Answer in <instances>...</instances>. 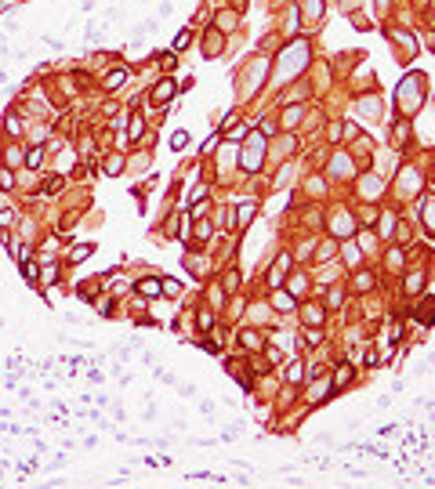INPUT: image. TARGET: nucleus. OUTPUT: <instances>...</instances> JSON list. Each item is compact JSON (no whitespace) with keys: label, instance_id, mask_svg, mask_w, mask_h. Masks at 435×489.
<instances>
[{"label":"nucleus","instance_id":"obj_14","mask_svg":"<svg viewBox=\"0 0 435 489\" xmlns=\"http://www.w3.org/2000/svg\"><path fill=\"white\" fill-rule=\"evenodd\" d=\"M356 287H359V290H370V287H374V275H370V272H363V275L356 279Z\"/></svg>","mask_w":435,"mask_h":489},{"label":"nucleus","instance_id":"obj_12","mask_svg":"<svg viewBox=\"0 0 435 489\" xmlns=\"http://www.w3.org/2000/svg\"><path fill=\"white\" fill-rule=\"evenodd\" d=\"M120 84H124V73H109L105 76V91H116Z\"/></svg>","mask_w":435,"mask_h":489},{"label":"nucleus","instance_id":"obj_16","mask_svg":"<svg viewBox=\"0 0 435 489\" xmlns=\"http://www.w3.org/2000/svg\"><path fill=\"white\" fill-rule=\"evenodd\" d=\"M40 160H44V149H33V152H29V160H26V163H29V167L36 171V167H40Z\"/></svg>","mask_w":435,"mask_h":489},{"label":"nucleus","instance_id":"obj_20","mask_svg":"<svg viewBox=\"0 0 435 489\" xmlns=\"http://www.w3.org/2000/svg\"><path fill=\"white\" fill-rule=\"evenodd\" d=\"M406 287H410V293H417V287H421V275H417V272H413V275H410V279H406Z\"/></svg>","mask_w":435,"mask_h":489},{"label":"nucleus","instance_id":"obj_18","mask_svg":"<svg viewBox=\"0 0 435 489\" xmlns=\"http://www.w3.org/2000/svg\"><path fill=\"white\" fill-rule=\"evenodd\" d=\"M156 58H160V62H163V69H174V62H178V58H174V54H171V51H163V54H156Z\"/></svg>","mask_w":435,"mask_h":489},{"label":"nucleus","instance_id":"obj_17","mask_svg":"<svg viewBox=\"0 0 435 489\" xmlns=\"http://www.w3.org/2000/svg\"><path fill=\"white\" fill-rule=\"evenodd\" d=\"M203 352H207V355H221V344H218V341H203Z\"/></svg>","mask_w":435,"mask_h":489},{"label":"nucleus","instance_id":"obj_11","mask_svg":"<svg viewBox=\"0 0 435 489\" xmlns=\"http://www.w3.org/2000/svg\"><path fill=\"white\" fill-rule=\"evenodd\" d=\"M388 269H403V250H399V246L388 250Z\"/></svg>","mask_w":435,"mask_h":489},{"label":"nucleus","instance_id":"obj_1","mask_svg":"<svg viewBox=\"0 0 435 489\" xmlns=\"http://www.w3.org/2000/svg\"><path fill=\"white\" fill-rule=\"evenodd\" d=\"M171 98H174V84H171V80H160V84L153 87V101H156V105H163V101H171Z\"/></svg>","mask_w":435,"mask_h":489},{"label":"nucleus","instance_id":"obj_4","mask_svg":"<svg viewBox=\"0 0 435 489\" xmlns=\"http://www.w3.org/2000/svg\"><path fill=\"white\" fill-rule=\"evenodd\" d=\"M138 293H142V297H156V293H160V279H142L138 283Z\"/></svg>","mask_w":435,"mask_h":489},{"label":"nucleus","instance_id":"obj_19","mask_svg":"<svg viewBox=\"0 0 435 489\" xmlns=\"http://www.w3.org/2000/svg\"><path fill=\"white\" fill-rule=\"evenodd\" d=\"M200 326L210 330V326H214V316H210V312H200Z\"/></svg>","mask_w":435,"mask_h":489},{"label":"nucleus","instance_id":"obj_21","mask_svg":"<svg viewBox=\"0 0 435 489\" xmlns=\"http://www.w3.org/2000/svg\"><path fill=\"white\" fill-rule=\"evenodd\" d=\"M305 341H308V344H319L323 337H319V330H308V334H305Z\"/></svg>","mask_w":435,"mask_h":489},{"label":"nucleus","instance_id":"obj_8","mask_svg":"<svg viewBox=\"0 0 435 489\" xmlns=\"http://www.w3.org/2000/svg\"><path fill=\"white\" fill-rule=\"evenodd\" d=\"M218 51H221V36H218V33H210V36H207V58H214Z\"/></svg>","mask_w":435,"mask_h":489},{"label":"nucleus","instance_id":"obj_7","mask_svg":"<svg viewBox=\"0 0 435 489\" xmlns=\"http://www.w3.org/2000/svg\"><path fill=\"white\" fill-rule=\"evenodd\" d=\"M192 36H196V33H192L189 25H185V29L178 33V40H174V48H178V51H181V48H189V44H192Z\"/></svg>","mask_w":435,"mask_h":489},{"label":"nucleus","instance_id":"obj_6","mask_svg":"<svg viewBox=\"0 0 435 489\" xmlns=\"http://www.w3.org/2000/svg\"><path fill=\"white\" fill-rule=\"evenodd\" d=\"M0 189H4V192H11V189H15V174L7 171V167H0Z\"/></svg>","mask_w":435,"mask_h":489},{"label":"nucleus","instance_id":"obj_13","mask_svg":"<svg viewBox=\"0 0 435 489\" xmlns=\"http://www.w3.org/2000/svg\"><path fill=\"white\" fill-rule=\"evenodd\" d=\"M185 142H189V134H185V131H178V134L171 138V149H174V152H181V149H185Z\"/></svg>","mask_w":435,"mask_h":489},{"label":"nucleus","instance_id":"obj_9","mask_svg":"<svg viewBox=\"0 0 435 489\" xmlns=\"http://www.w3.org/2000/svg\"><path fill=\"white\" fill-rule=\"evenodd\" d=\"M345 384H352V366H337V384L334 388H345Z\"/></svg>","mask_w":435,"mask_h":489},{"label":"nucleus","instance_id":"obj_23","mask_svg":"<svg viewBox=\"0 0 435 489\" xmlns=\"http://www.w3.org/2000/svg\"><path fill=\"white\" fill-rule=\"evenodd\" d=\"M272 301H276V304H280V308H290V304H294L290 297H283V293H276V297H272Z\"/></svg>","mask_w":435,"mask_h":489},{"label":"nucleus","instance_id":"obj_22","mask_svg":"<svg viewBox=\"0 0 435 489\" xmlns=\"http://www.w3.org/2000/svg\"><path fill=\"white\" fill-rule=\"evenodd\" d=\"M308 290V279H294V293H305Z\"/></svg>","mask_w":435,"mask_h":489},{"label":"nucleus","instance_id":"obj_24","mask_svg":"<svg viewBox=\"0 0 435 489\" xmlns=\"http://www.w3.org/2000/svg\"><path fill=\"white\" fill-rule=\"evenodd\" d=\"M11 4H15V0H0V11H7V7H11Z\"/></svg>","mask_w":435,"mask_h":489},{"label":"nucleus","instance_id":"obj_15","mask_svg":"<svg viewBox=\"0 0 435 489\" xmlns=\"http://www.w3.org/2000/svg\"><path fill=\"white\" fill-rule=\"evenodd\" d=\"M286 377H290V381H294V384H301V381H305V377H301V363H294V366H290V370H286Z\"/></svg>","mask_w":435,"mask_h":489},{"label":"nucleus","instance_id":"obj_3","mask_svg":"<svg viewBox=\"0 0 435 489\" xmlns=\"http://www.w3.org/2000/svg\"><path fill=\"white\" fill-rule=\"evenodd\" d=\"M254 214H257V203H254V199L239 203V214H236V225H247V221H251Z\"/></svg>","mask_w":435,"mask_h":489},{"label":"nucleus","instance_id":"obj_5","mask_svg":"<svg viewBox=\"0 0 435 489\" xmlns=\"http://www.w3.org/2000/svg\"><path fill=\"white\" fill-rule=\"evenodd\" d=\"M160 287H163V293H167V297H181V283H178V279H163Z\"/></svg>","mask_w":435,"mask_h":489},{"label":"nucleus","instance_id":"obj_2","mask_svg":"<svg viewBox=\"0 0 435 489\" xmlns=\"http://www.w3.org/2000/svg\"><path fill=\"white\" fill-rule=\"evenodd\" d=\"M91 254H95V246H91V243H80V246H73V250H69V265H80V261H87Z\"/></svg>","mask_w":435,"mask_h":489},{"label":"nucleus","instance_id":"obj_10","mask_svg":"<svg viewBox=\"0 0 435 489\" xmlns=\"http://www.w3.org/2000/svg\"><path fill=\"white\" fill-rule=\"evenodd\" d=\"M95 287H102V279H87L84 287H80V297H87V301H91V297H95Z\"/></svg>","mask_w":435,"mask_h":489}]
</instances>
